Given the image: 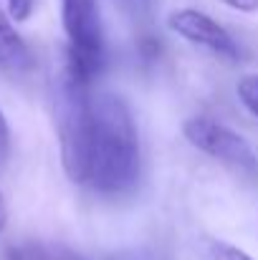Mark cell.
Masks as SVG:
<instances>
[{"label":"cell","instance_id":"3957f363","mask_svg":"<svg viewBox=\"0 0 258 260\" xmlns=\"http://www.w3.org/2000/svg\"><path fill=\"white\" fill-rule=\"evenodd\" d=\"M182 134L197 152H203L228 167L243 170L248 174H258V154L253 144L236 129L215 121L213 116H190L182 124Z\"/></svg>","mask_w":258,"mask_h":260},{"label":"cell","instance_id":"277c9868","mask_svg":"<svg viewBox=\"0 0 258 260\" xmlns=\"http://www.w3.org/2000/svg\"><path fill=\"white\" fill-rule=\"evenodd\" d=\"M167 25H170L172 33H177L187 43L200 46L220 58H228V61L241 58V51H238V43L233 41V36L215 18H210L203 10H195V8L172 10L170 18H167Z\"/></svg>","mask_w":258,"mask_h":260},{"label":"cell","instance_id":"30bf717a","mask_svg":"<svg viewBox=\"0 0 258 260\" xmlns=\"http://www.w3.org/2000/svg\"><path fill=\"white\" fill-rule=\"evenodd\" d=\"M8 147H10V129H8V119H5V114L0 111V159L8 154Z\"/></svg>","mask_w":258,"mask_h":260},{"label":"cell","instance_id":"5b68a950","mask_svg":"<svg viewBox=\"0 0 258 260\" xmlns=\"http://www.w3.org/2000/svg\"><path fill=\"white\" fill-rule=\"evenodd\" d=\"M31 66H33V53L28 43L15 30L10 15L0 8V69L20 74V71H28Z\"/></svg>","mask_w":258,"mask_h":260},{"label":"cell","instance_id":"9c48e42d","mask_svg":"<svg viewBox=\"0 0 258 260\" xmlns=\"http://www.w3.org/2000/svg\"><path fill=\"white\" fill-rule=\"evenodd\" d=\"M3 3H5V10H8L10 20L23 23V20H28L31 13L36 10V3H38V0H3Z\"/></svg>","mask_w":258,"mask_h":260},{"label":"cell","instance_id":"52a82bcc","mask_svg":"<svg viewBox=\"0 0 258 260\" xmlns=\"http://www.w3.org/2000/svg\"><path fill=\"white\" fill-rule=\"evenodd\" d=\"M8 260H81L66 248H46V245H23L15 248Z\"/></svg>","mask_w":258,"mask_h":260},{"label":"cell","instance_id":"7c38bea8","mask_svg":"<svg viewBox=\"0 0 258 260\" xmlns=\"http://www.w3.org/2000/svg\"><path fill=\"white\" fill-rule=\"evenodd\" d=\"M5 222H8V212H5V200H3V194H0V233H3Z\"/></svg>","mask_w":258,"mask_h":260},{"label":"cell","instance_id":"ba28073f","mask_svg":"<svg viewBox=\"0 0 258 260\" xmlns=\"http://www.w3.org/2000/svg\"><path fill=\"white\" fill-rule=\"evenodd\" d=\"M236 93H238L241 104L258 119V74L243 76V79L238 81V86H236Z\"/></svg>","mask_w":258,"mask_h":260},{"label":"cell","instance_id":"8992f818","mask_svg":"<svg viewBox=\"0 0 258 260\" xmlns=\"http://www.w3.org/2000/svg\"><path fill=\"white\" fill-rule=\"evenodd\" d=\"M197 253L203 260H256L243 248H238L223 238H213V235H203L197 240Z\"/></svg>","mask_w":258,"mask_h":260},{"label":"cell","instance_id":"7a4b0ae2","mask_svg":"<svg viewBox=\"0 0 258 260\" xmlns=\"http://www.w3.org/2000/svg\"><path fill=\"white\" fill-rule=\"evenodd\" d=\"M61 25L69 43L64 74L89 86L104 69V33L96 0H61Z\"/></svg>","mask_w":258,"mask_h":260},{"label":"cell","instance_id":"8fae6325","mask_svg":"<svg viewBox=\"0 0 258 260\" xmlns=\"http://www.w3.org/2000/svg\"><path fill=\"white\" fill-rule=\"evenodd\" d=\"M223 3L238 13H258V0H223Z\"/></svg>","mask_w":258,"mask_h":260},{"label":"cell","instance_id":"6da1fadb","mask_svg":"<svg viewBox=\"0 0 258 260\" xmlns=\"http://www.w3.org/2000/svg\"><path fill=\"white\" fill-rule=\"evenodd\" d=\"M56 132L64 172L99 194H122L139 177V134L117 93L91 96L66 74L56 84Z\"/></svg>","mask_w":258,"mask_h":260}]
</instances>
